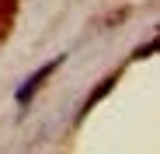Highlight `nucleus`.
Wrapping results in <instances>:
<instances>
[{"mask_svg": "<svg viewBox=\"0 0 160 154\" xmlns=\"http://www.w3.org/2000/svg\"><path fill=\"white\" fill-rule=\"evenodd\" d=\"M112 88H115V77H108V81H101V88H98V91H94V95H91V98L84 102V112H91V109H94V105H98V102H101L104 95H108Z\"/></svg>", "mask_w": 160, "mask_h": 154, "instance_id": "obj_2", "label": "nucleus"}, {"mask_svg": "<svg viewBox=\"0 0 160 154\" xmlns=\"http://www.w3.org/2000/svg\"><path fill=\"white\" fill-rule=\"evenodd\" d=\"M63 60H66V56H52L49 63H42V67H38L32 77H28V81H24V84L18 88V95H14V98H18V105H28V98H32L38 88H42V81H45V77H52V70H59V67H63Z\"/></svg>", "mask_w": 160, "mask_h": 154, "instance_id": "obj_1", "label": "nucleus"}, {"mask_svg": "<svg viewBox=\"0 0 160 154\" xmlns=\"http://www.w3.org/2000/svg\"><path fill=\"white\" fill-rule=\"evenodd\" d=\"M153 49H157V42H150L146 49H136V60H143V56H150V53H153Z\"/></svg>", "mask_w": 160, "mask_h": 154, "instance_id": "obj_3", "label": "nucleus"}]
</instances>
